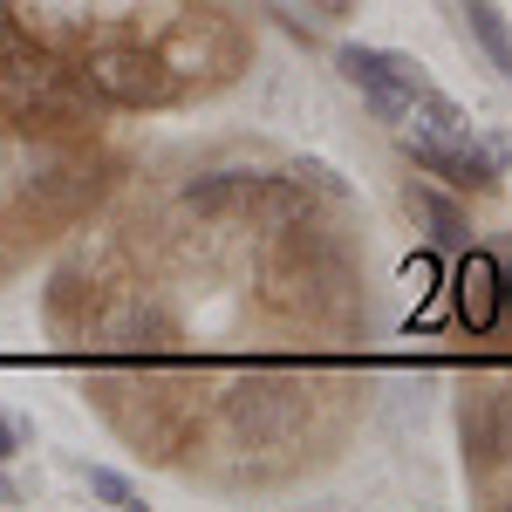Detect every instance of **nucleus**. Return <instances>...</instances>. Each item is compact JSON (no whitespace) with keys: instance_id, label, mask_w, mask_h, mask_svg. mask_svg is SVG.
Instances as JSON below:
<instances>
[{"instance_id":"1","label":"nucleus","mask_w":512,"mask_h":512,"mask_svg":"<svg viewBox=\"0 0 512 512\" xmlns=\"http://www.w3.org/2000/svg\"><path fill=\"white\" fill-rule=\"evenodd\" d=\"M403 151H410L417 171H431V178L458 185V192H492L499 171H506V144H478L472 130H458V137H444V130H403Z\"/></svg>"},{"instance_id":"2","label":"nucleus","mask_w":512,"mask_h":512,"mask_svg":"<svg viewBox=\"0 0 512 512\" xmlns=\"http://www.w3.org/2000/svg\"><path fill=\"white\" fill-rule=\"evenodd\" d=\"M335 62H342V76H349L355 89L369 96V110H376L383 123H410V103H417V89L431 82L424 69H417V62H410V55H390V48H355V41H349Z\"/></svg>"},{"instance_id":"3","label":"nucleus","mask_w":512,"mask_h":512,"mask_svg":"<svg viewBox=\"0 0 512 512\" xmlns=\"http://www.w3.org/2000/svg\"><path fill=\"white\" fill-rule=\"evenodd\" d=\"M506 417L512 403L492 390H465V403H458V431H465V465H472L478 478H485V465L506 451Z\"/></svg>"},{"instance_id":"4","label":"nucleus","mask_w":512,"mask_h":512,"mask_svg":"<svg viewBox=\"0 0 512 512\" xmlns=\"http://www.w3.org/2000/svg\"><path fill=\"white\" fill-rule=\"evenodd\" d=\"M451 287H458V315L472 321V328H492L499 308H506V274H499L492 253H472V260L451 274Z\"/></svg>"},{"instance_id":"5","label":"nucleus","mask_w":512,"mask_h":512,"mask_svg":"<svg viewBox=\"0 0 512 512\" xmlns=\"http://www.w3.org/2000/svg\"><path fill=\"white\" fill-rule=\"evenodd\" d=\"M410 212L431 226L437 246H465V239H472V219H465V205H458V198H444V192H431V185H417V192H410Z\"/></svg>"},{"instance_id":"6","label":"nucleus","mask_w":512,"mask_h":512,"mask_svg":"<svg viewBox=\"0 0 512 512\" xmlns=\"http://www.w3.org/2000/svg\"><path fill=\"white\" fill-rule=\"evenodd\" d=\"M465 21H472V35H478V48L492 55V69L512 82V28H506V14L492 7V0H465Z\"/></svg>"},{"instance_id":"7","label":"nucleus","mask_w":512,"mask_h":512,"mask_svg":"<svg viewBox=\"0 0 512 512\" xmlns=\"http://www.w3.org/2000/svg\"><path fill=\"white\" fill-rule=\"evenodd\" d=\"M89 492H96V499H110V506H130V499H137L117 472H89Z\"/></svg>"},{"instance_id":"8","label":"nucleus","mask_w":512,"mask_h":512,"mask_svg":"<svg viewBox=\"0 0 512 512\" xmlns=\"http://www.w3.org/2000/svg\"><path fill=\"white\" fill-rule=\"evenodd\" d=\"M14 444H21V424H14V417H0V458H14Z\"/></svg>"},{"instance_id":"9","label":"nucleus","mask_w":512,"mask_h":512,"mask_svg":"<svg viewBox=\"0 0 512 512\" xmlns=\"http://www.w3.org/2000/svg\"><path fill=\"white\" fill-rule=\"evenodd\" d=\"M506 308H512V267H506Z\"/></svg>"}]
</instances>
